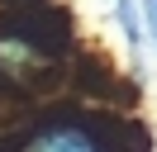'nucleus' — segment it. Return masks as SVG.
Masks as SVG:
<instances>
[{
    "label": "nucleus",
    "instance_id": "nucleus-1",
    "mask_svg": "<svg viewBox=\"0 0 157 152\" xmlns=\"http://www.w3.org/2000/svg\"><path fill=\"white\" fill-rule=\"evenodd\" d=\"M29 152H95V142L81 128H48V133H38V142Z\"/></svg>",
    "mask_w": 157,
    "mask_h": 152
},
{
    "label": "nucleus",
    "instance_id": "nucleus-2",
    "mask_svg": "<svg viewBox=\"0 0 157 152\" xmlns=\"http://www.w3.org/2000/svg\"><path fill=\"white\" fill-rule=\"evenodd\" d=\"M147 24H152V38H157V0H147Z\"/></svg>",
    "mask_w": 157,
    "mask_h": 152
}]
</instances>
